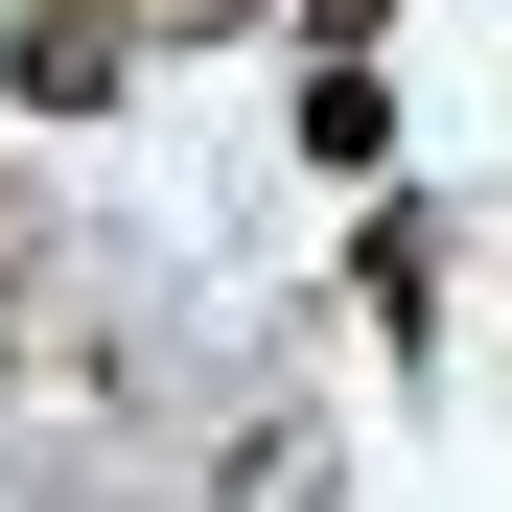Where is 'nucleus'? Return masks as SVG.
I'll return each instance as SVG.
<instances>
[{
  "label": "nucleus",
  "instance_id": "obj_1",
  "mask_svg": "<svg viewBox=\"0 0 512 512\" xmlns=\"http://www.w3.org/2000/svg\"><path fill=\"white\" fill-rule=\"evenodd\" d=\"M117 70H140V0H24L0 94H24V117H117Z\"/></svg>",
  "mask_w": 512,
  "mask_h": 512
},
{
  "label": "nucleus",
  "instance_id": "obj_2",
  "mask_svg": "<svg viewBox=\"0 0 512 512\" xmlns=\"http://www.w3.org/2000/svg\"><path fill=\"white\" fill-rule=\"evenodd\" d=\"M233 512H326V443H233Z\"/></svg>",
  "mask_w": 512,
  "mask_h": 512
},
{
  "label": "nucleus",
  "instance_id": "obj_3",
  "mask_svg": "<svg viewBox=\"0 0 512 512\" xmlns=\"http://www.w3.org/2000/svg\"><path fill=\"white\" fill-rule=\"evenodd\" d=\"M280 24H303V70H373V24H396V0H280Z\"/></svg>",
  "mask_w": 512,
  "mask_h": 512
},
{
  "label": "nucleus",
  "instance_id": "obj_4",
  "mask_svg": "<svg viewBox=\"0 0 512 512\" xmlns=\"http://www.w3.org/2000/svg\"><path fill=\"white\" fill-rule=\"evenodd\" d=\"M233 24H280V0H140V47H233Z\"/></svg>",
  "mask_w": 512,
  "mask_h": 512
}]
</instances>
